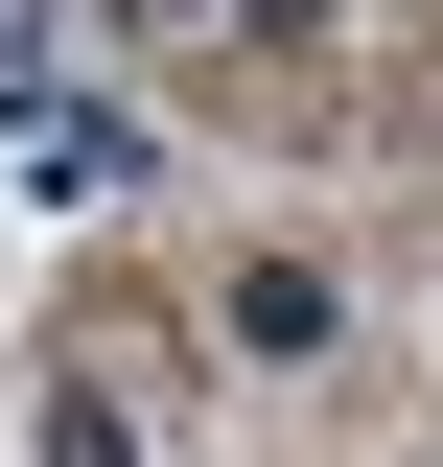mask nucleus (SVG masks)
<instances>
[{"label": "nucleus", "mask_w": 443, "mask_h": 467, "mask_svg": "<svg viewBox=\"0 0 443 467\" xmlns=\"http://www.w3.org/2000/svg\"><path fill=\"white\" fill-rule=\"evenodd\" d=\"M47 467H117V420H94V398H70V420H47Z\"/></svg>", "instance_id": "1"}]
</instances>
